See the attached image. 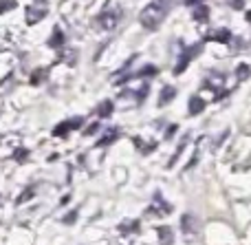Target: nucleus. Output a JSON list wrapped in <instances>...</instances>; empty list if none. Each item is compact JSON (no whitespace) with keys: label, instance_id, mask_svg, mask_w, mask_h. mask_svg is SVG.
Listing matches in <instances>:
<instances>
[{"label":"nucleus","instance_id":"nucleus-6","mask_svg":"<svg viewBox=\"0 0 251 245\" xmlns=\"http://www.w3.org/2000/svg\"><path fill=\"white\" fill-rule=\"evenodd\" d=\"M192 18H194L196 22H207V18H209V7H207V4H203V2H201L199 7L194 9V13H192Z\"/></svg>","mask_w":251,"mask_h":245},{"label":"nucleus","instance_id":"nucleus-25","mask_svg":"<svg viewBox=\"0 0 251 245\" xmlns=\"http://www.w3.org/2000/svg\"><path fill=\"white\" fill-rule=\"evenodd\" d=\"M245 18H247V22L251 25V11H247V16H245Z\"/></svg>","mask_w":251,"mask_h":245},{"label":"nucleus","instance_id":"nucleus-22","mask_svg":"<svg viewBox=\"0 0 251 245\" xmlns=\"http://www.w3.org/2000/svg\"><path fill=\"white\" fill-rule=\"evenodd\" d=\"M75 215H77V212H69V217L64 219V223H73V221H75Z\"/></svg>","mask_w":251,"mask_h":245},{"label":"nucleus","instance_id":"nucleus-19","mask_svg":"<svg viewBox=\"0 0 251 245\" xmlns=\"http://www.w3.org/2000/svg\"><path fill=\"white\" fill-rule=\"evenodd\" d=\"M31 194H33V190H25V192H22V197L18 199V203H25V201H29V199H31Z\"/></svg>","mask_w":251,"mask_h":245},{"label":"nucleus","instance_id":"nucleus-5","mask_svg":"<svg viewBox=\"0 0 251 245\" xmlns=\"http://www.w3.org/2000/svg\"><path fill=\"white\" fill-rule=\"evenodd\" d=\"M229 38H231L229 29H216V31H209V33H207V40H214V42H223V44L229 42Z\"/></svg>","mask_w":251,"mask_h":245},{"label":"nucleus","instance_id":"nucleus-12","mask_svg":"<svg viewBox=\"0 0 251 245\" xmlns=\"http://www.w3.org/2000/svg\"><path fill=\"white\" fill-rule=\"evenodd\" d=\"M159 237L163 243H172V230L170 228H159Z\"/></svg>","mask_w":251,"mask_h":245},{"label":"nucleus","instance_id":"nucleus-17","mask_svg":"<svg viewBox=\"0 0 251 245\" xmlns=\"http://www.w3.org/2000/svg\"><path fill=\"white\" fill-rule=\"evenodd\" d=\"M66 133H69V124H60V126H57L55 128V131H53V135H57V137H60V135H66Z\"/></svg>","mask_w":251,"mask_h":245},{"label":"nucleus","instance_id":"nucleus-1","mask_svg":"<svg viewBox=\"0 0 251 245\" xmlns=\"http://www.w3.org/2000/svg\"><path fill=\"white\" fill-rule=\"evenodd\" d=\"M168 9H170V0H154V2H150L139 13V20H141V25L146 27V29L154 31V29H159L161 22L165 20Z\"/></svg>","mask_w":251,"mask_h":245},{"label":"nucleus","instance_id":"nucleus-2","mask_svg":"<svg viewBox=\"0 0 251 245\" xmlns=\"http://www.w3.org/2000/svg\"><path fill=\"white\" fill-rule=\"evenodd\" d=\"M44 16H47V4H44L42 0H35L31 7H26V22H29V25L40 22Z\"/></svg>","mask_w":251,"mask_h":245},{"label":"nucleus","instance_id":"nucleus-8","mask_svg":"<svg viewBox=\"0 0 251 245\" xmlns=\"http://www.w3.org/2000/svg\"><path fill=\"white\" fill-rule=\"evenodd\" d=\"M203 109H205V102L201 100V97H196V95L192 97V100H190V113L196 115V113H201Z\"/></svg>","mask_w":251,"mask_h":245},{"label":"nucleus","instance_id":"nucleus-20","mask_svg":"<svg viewBox=\"0 0 251 245\" xmlns=\"http://www.w3.org/2000/svg\"><path fill=\"white\" fill-rule=\"evenodd\" d=\"M231 7L234 9H245V0H231Z\"/></svg>","mask_w":251,"mask_h":245},{"label":"nucleus","instance_id":"nucleus-7","mask_svg":"<svg viewBox=\"0 0 251 245\" xmlns=\"http://www.w3.org/2000/svg\"><path fill=\"white\" fill-rule=\"evenodd\" d=\"M62 44H64V33H62L60 27H55V29H53V33H51V40H49V47L60 49Z\"/></svg>","mask_w":251,"mask_h":245},{"label":"nucleus","instance_id":"nucleus-14","mask_svg":"<svg viewBox=\"0 0 251 245\" xmlns=\"http://www.w3.org/2000/svg\"><path fill=\"white\" fill-rule=\"evenodd\" d=\"M44 78H47V71H44V69H38V71H35V75L31 78V84H40Z\"/></svg>","mask_w":251,"mask_h":245},{"label":"nucleus","instance_id":"nucleus-16","mask_svg":"<svg viewBox=\"0 0 251 245\" xmlns=\"http://www.w3.org/2000/svg\"><path fill=\"white\" fill-rule=\"evenodd\" d=\"M113 139H117V131H108V135L104 139H100V146H108Z\"/></svg>","mask_w":251,"mask_h":245},{"label":"nucleus","instance_id":"nucleus-15","mask_svg":"<svg viewBox=\"0 0 251 245\" xmlns=\"http://www.w3.org/2000/svg\"><path fill=\"white\" fill-rule=\"evenodd\" d=\"M13 7H16V2H13V0H0V13L11 11Z\"/></svg>","mask_w":251,"mask_h":245},{"label":"nucleus","instance_id":"nucleus-3","mask_svg":"<svg viewBox=\"0 0 251 245\" xmlns=\"http://www.w3.org/2000/svg\"><path fill=\"white\" fill-rule=\"evenodd\" d=\"M117 22H119V11H104V13H100V18H97V25L106 31L115 29Z\"/></svg>","mask_w":251,"mask_h":245},{"label":"nucleus","instance_id":"nucleus-21","mask_svg":"<svg viewBox=\"0 0 251 245\" xmlns=\"http://www.w3.org/2000/svg\"><path fill=\"white\" fill-rule=\"evenodd\" d=\"M95 131H100V124H91V128H88V131H86V135H93V133H95Z\"/></svg>","mask_w":251,"mask_h":245},{"label":"nucleus","instance_id":"nucleus-4","mask_svg":"<svg viewBox=\"0 0 251 245\" xmlns=\"http://www.w3.org/2000/svg\"><path fill=\"white\" fill-rule=\"evenodd\" d=\"M201 51V44H194V47H190L187 51H183L181 53V60H178V64H176V69H174V73L176 75H181L183 73V69H187V64H190V60L194 57V53H199Z\"/></svg>","mask_w":251,"mask_h":245},{"label":"nucleus","instance_id":"nucleus-24","mask_svg":"<svg viewBox=\"0 0 251 245\" xmlns=\"http://www.w3.org/2000/svg\"><path fill=\"white\" fill-rule=\"evenodd\" d=\"M185 4H196V2H201V0H183Z\"/></svg>","mask_w":251,"mask_h":245},{"label":"nucleus","instance_id":"nucleus-9","mask_svg":"<svg viewBox=\"0 0 251 245\" xmlns=\"http://www.w3.org/2000/svg\"><path fill=\"white\" fill-rule=\"evenodd\" d=\"M113 113V102L110 100H104L100 104V109H97V115H100V117H108V115Z\"/></svg>","mask_w":251,"mask_h":245},{"label":"nucleus","instance_id":"nucleus-11","mask_svg":"<svg viewBox=\"0 0 251 245\" xmlns=\"http://www.w3.org/2000/svg\"><path fill=\"white\" fill-rule=\"evenodd\" d=\"M172 97H174V88H172V86H165V88H163V93H161V100H159V104L163 106L165 102H170V100H172Z\"/></svg>","mask_w":251,"mask_h":245},{"label":"nucleus","instance_id":"nucleus-18","mask_svg":"<svg viewBox=\"0 0 251 245\" xmlns=\"http://www.w3.org/2000/svg\"><path fill=\"white\" fill-rule=\"evenodd\" d=\"M66 124H69V128H79L84 124V119L82 117H73V119H69Z\"/></svg>","mask_w":251,"mask_h":245},{"label":"nucleus","instance_id":"nucleus-13","mask_svg":"<svg viewBox=\"0 0 251 245\" xmlns=\"http://www.w3.org/2000/svg\"><path fill=\"white\" fill-rule=\"evenodd\" d=\"M137 75H141V78H148V75H150V78H152V75H156V66H152V64L143 66V69H141V71H139V73H137Z\"/></svg>","mask_w":251,"mask_h":245},{"label":"nucleus","instance_id":"nucleus-23","mask_svg":"<svg viewBox=\"0 0 251 245\" xmlns=\"http://www.w3.org/2000/svg\"><path fill=\"white\" fill-rule=\"evenodd\" d=\"M26 157V150H18L16 153V159H25Z\"/></svg>","mask_w":251,"mask_h":245},{"label":"nucleus","instance_id":"nucleus-10","mask_svg":"<svg viewBox=\"0 0 251 245\" xmlns=\"http://www.w3.org/2000/svg\"><path fill=\"white\" fill-rule=\"evenodd\" d=\"M249 73H251V66L249 64H240L238 69H236V78H238V80H247Z\"/></svg>","mask_w":251,"mask_h":245}]
</instances>
